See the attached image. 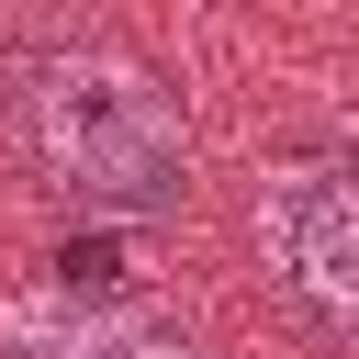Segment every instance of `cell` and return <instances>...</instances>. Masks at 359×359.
Segmentation results:
<instances>
[{
    "label": "cell",
    "instance_id": "1",
    "mask_svg": "<svg viewBox=\"0 0 359 359\" xmlns=\"http://www.w3.org/2000/svg\"><path fill=\"white\" fill-rule=\"evenodd\" d=\"M22 135L90 213H180L191 202V123L180 90L123 45H56L22 79Z\"/></svg>",
    "mask_w": 359,
    "mask_h": 359
},
{
    "label": "cell",
    "instance_id": "2",
    "mask_svg": "<svg viewBox=\"0 0 359 359\" xmlns=\"http://www.w3.org/2000/svg\"><path fill=\"white\" fill-rule=\"evenodd\" d=\"M247 224H258V258H269L325 325L359 337V168H348V157H280V168L258 180Z\"/></svg>",
    "mask_w": 359,
    "mask_h": 359
},
{
    "label": "cell",
    "instance_id": "3",
    "mask_svg": "<svg viewBox=\"0 0 359 359\" xmlns=\"http://www.w3.org/2000/svg\"><path fill=\"white\" fill-rule=\"evenodd\" d=\"M11 359H202V348L146 337V325H56V314H11Z\"/></svg>",
    "mask_w": 359,
    "mask_h": 359
}]
</instances>
